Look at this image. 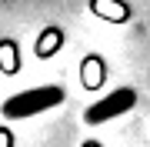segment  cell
I'll list each match as a JSON object with an SVG mask.
<instances>
[{"mask_svg": "<svg viewBox=\"0 0 150 147\" xmlns=\"http://www.w3.org/2000/svg\"><path fill=\"white\" fill-rule=\"evenodd\" d=\"M64 97H67L64 87H57V84H43V87H30V90L13 94L0 110H4L7 120H23V117H33V114H43V110L60 107Z\"/></svg>", "mask_w": 150, "mask_h": 147, "instance_id": "1", "label": "cell"}, {"mask_svg": "<svg viewBox=\"0 0 150 147\" xmlns=\"http://www.w3.org/2000/svg\"><path fill=\"white\" fill-rule=\"evenodd\" d=\"M134 104H137V90H130V87H117V90H110L107 97H100L97 104H90V107L83 110V120H87L90 127L107 124V120L127 114V110H134Z\"/></svg>", "mask_w": 150, "mask_h": 147, "instance_id": "2", "label": "cell"}, {"mask_svg": "<svg viewBox=\"0 0 150 147\" xmlns=\"http://www.w3.org/2000/svg\"><path fill=\"white\" fill-rule=\"evenodd\" d=\"M80 147H100V144H97V141H87V144H80Z\"/></svg>", "mask_w": 150, "mask_h": 147, "instance_id": "7", "label": "cell"}, {"mask_svg": "<svg viewBox=\"0 0 150 147\" xmlns=\"http://www.w3.org/2000/svg\"><path fill=\"white\" fill-rule=\"evenodd\" d=\"M60 44H64V30H60V27H47L43 37L37 40V57H40V60L54 57V50H57Z\"/></svg>", "mask_w": 150, "mask_h": 147, "instance_id": "4", "label": "cell"}, {"mask_svg": "<svg viewBox=\"0 0 150 147\" xmlns=\"http://www.w3.org/2000/svg\"><path fill=\"white\" fill-rule=\"evenodd\" d=\"M0 70L4 74L20 70V50H17L13 40H0Z\"/></svg>", "mask_w": 150, "mask_h": 147, "instance_id": "5", "label": "cell"}, {"mask_svg": "<svg viewBox=\"0 0 150 147\" xmlns=\"http://www.w3.org/2000/svg\"><path fill=\"white\" fill-rule=\"evenodd\" d=\"M0 147H17V137L10 134V127H0Z\"/></svg>", "mask_w": 150, "mask_h": 147, "instance_id": "6", "label": "cell"}, {"mask_svg": "<svg viewBox=\"0 0 150 147\" xmlns=\"http://www.w3.org/2000/svg\"><path fill=\"white\" fill-rule=\"evenodd\" d=\"M90 10L97 17H103V20H110V23H123L130 17V7L123 0H90Z\"/></svg>", "mask_w": 150, "mask_h": 147, "instance_id": "3", "label": "cell"}]
</instances>
